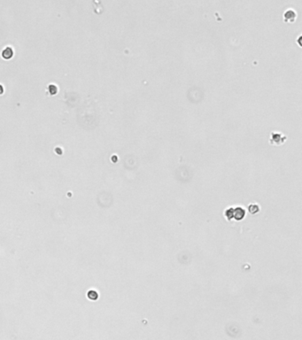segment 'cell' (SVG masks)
Segmentation results:
<instances>
[{
  "label": "cell",
  "instance_id": "obj_2",
  "mask_svg": "<svg viewBox=\"0 0 302 340\" xmlns=\"http://www.w3.org/2000/svg\"><path fill=\"white\" fill-rule=\"evenodd\" d=\"M49 89H50V92H51L52 95H53V94H56V92H57V88H56L54 85H50Z\"/></svg>",
  "mask_w": 302,
  "mask_h": 340
},
{
  "label": "cell",
  "instance_id": "obj_3",
  "mask_svg": "<svg viewBox=\"0 0 302 340\" xmlns=\"http://www.w3.org/2000/svg\"><path fill=\"white\" fill-rule=\"evenodd\" d=\"M297 42H298V44L300 47H302V36H300V37L298 38V41H297Z\"/></svg>",
  "mask_w": 302,
  "mask_h": 340
},
{
  "label": "cell",
  "instance_id": "obj_1",
  "mask_svg": "<svg viewBox=\"0 0 302 340\" xmlns=\"http://www.w3.org/2000/svg\"><path fill=\"white\" fill-rule=\"evenodd\" d=\"M296 17H297L296 13L294 11H292V10H289V11L285 12V14H284V21L285 22L292 23V22L295 21Z\"/></svg>",
  "mask_w": 302,
  "mask_h": 340
}]
</instances>
